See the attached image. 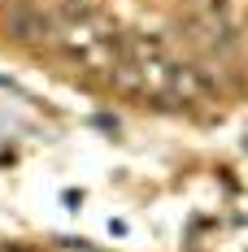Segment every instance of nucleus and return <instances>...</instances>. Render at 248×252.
<instances>
[{
    "instance_id": "f257e3e1",
    "label": "nucleus",
    "mask_w": 248,
    "mask_h": 252,
    "mask_svg": "<svg viewBox=\"0 0 248 252\" xmlns=\"http://www.w3.org/2000/svg\"><path fill=\"white\" fill-rule=\"evenodd\" d=\"M0 31L9 44H26V48H39L57 39V18L48 9H39L35 0H4V13H0Z\"/></svg>"
}]
</instances>
